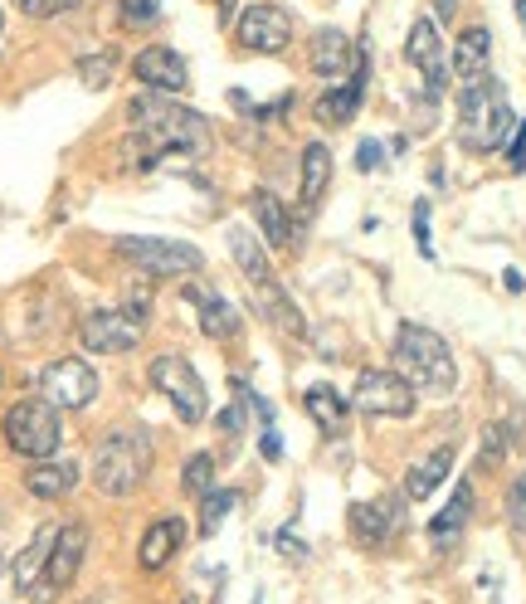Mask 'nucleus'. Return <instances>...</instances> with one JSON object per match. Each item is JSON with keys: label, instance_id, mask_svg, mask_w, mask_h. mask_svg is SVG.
Wrapping results in <instances>:
<instances>
[{"label": "nucleus", "instance_id": "7ed1b4c3", "mask_svg": "<svg viewBox=\"0 0 526 604\" xmlns=\"http://www.w3.org/2000/svg\"><path fill=\"white\" fill-rule=\"evenodd\" d=\"M395 366L400 376L410 380L414 390H429V395H453L458 385V366H453L449 341L419 322H400L395 332Z\"/></svg>", "mask_w": 526, "mask_h": 604}, {"label": "nucleus", "instance_id": "39448f33", "mask_svg": "<svg viewBox=\"0 0 526 604\" xmlns=\"http://www.w3.org/2000/svg\"><path fill=\"white\" fill-rule=\"evenodd\" d=\"M0 429H5V444L20 453V458H54L59 449V439H64V424H59V405H49L44 395H25V400H15L5 419H0Z\"/></svg>", "mask_w": 526, "mask_h": 604}, {"label": "nucleus", "instance_id": "79ce46f5", "mask_svg": "<svg viewBox=\"0 0 526 604\" xmlns=\"http://www.w3.org/2000/svg\"><path fill=\"white\" fill-rule=\"evenodd\" d=\"M380 161H385V147H380L376 137H366V142L356 147V171H376Z\"/></svg>", "mask_w": 526, "mask_h": 604}, {"label": "nucleus", "instance_id": "7c9ffc66", "mask_svg": "<svg viewBox=\"0 0 526 604\" xmlns=\"http://www.w3.org/2000/svg\"><path fill=\"white\" fill-rule=\"evenodd\" d=\"M181 488L195 492V497H205L215 488V453H190L181 463Z\"/></svg>", "mask_w": 526, "mask_h": 604}, {"label": "nucleus", "instance_id": "f03ea898", "mask_svg": "<svg viewBox=\"0 0 526 604\" xmlns=\"http://www.w3.org/2000/svg\"><path fill=\"white\" fill-rule=\"evenodd\" d=\"M517 132V113L507 103V88L497 78L458 88V142L468 151H502Z\"/></svg>", "mask_w": 526, "mask_h": 604}, {"label": "nucleus", "instance_id": "2eb2a0df", "mask_svg": "<svg viewBox=\"0 0 526 604\" xmlns=\"http://www.w3.org/2000/svg\"><path fill=\"white\" fill-rule=\"evenodd\" d=\"M366 74H371V59H366V49H361V59H356V69L341 78L337 88H327L322 98H317V122L322 127H346L351 117L361 113V98H366Z\"/></svg>", "mask_w": 526, "mask_h": 604}, {"label": "nucleus", "instance_id": "aec40b11", "mask_svg": "<svg viewBox=\"0 0 526 604\" xmlns=\"http://www.w3.org/2000/svg\"><path fill=\"white\" fill-rule=\"evenodd\" d=\"M78 463L74 458H39L35 468L25 473V492L30 497H44V502H59V497H69L78 488Z\"/></svg>", "mask_w": 526, "mask_h": 604}, {"label": "nucleus", "instance_id": "ddd939ff", "mask_svg": "<svg viewBox=\"0 0 526 604\" xmlns=\"http://www.w3.org/2000/svg\"><path fill=\"white\" fill-rule=\"evenodd\" d=\"M147 327H137L122 307H98L78 322V341L83 351H103V356H122V351H137Z\"/></svg>", "mask_w": 526, "mask_h": 604}, {"label": "nucleus", "instance_id": "4be33fe9", "mask_svg": "<svg viewBox=\"0 0 526 604\" xmlns=\"http://www.w3.org/2000/svg\"><path fill=\"white\" fill-rule=\"evenodd\" d=\"M54 541H59V527H54V522H44V527L30 536V546L10 561V580H15V590H20V595H30V590L39 585V575H44V566H49Z\"/></svg>", "mask_w": 526, "mask_h": 604}, {"label": "nucleus", "instance_id": "a19ab883", "mask_svg": "<svg viewBox=\"0 0 526 604\" xmlns=\"http://www.w3.org/2000/svg\"><path fill=\"white\" fill-rule=\"evenodd\" d=\"M507 166L512 171H526V117H517V132L507 142Z\"/></svg>", "mask_w": 526, "mask_h": 604}, {"label": "nucleus", "instance_id": "1a4fd4ad", "mask_svg": "<svg viewBox=\"0 0 526 604\" xmlns=\"http://www.w3.org/2000/svg\"><path fill=\"white\" fill-rule=\"evenodd\" d=\"M83 556H88V527H83V522L59 527V541H54V551H49V566H44V575H39V585L30 590V604H54L59 600V595L74 585Z\"/></svg>", "mask_w": 526, "mask_h": 604}, {"label": "nucleus", "instance_id": "c03bdc74", "mask_svg": "<svg viewBox=\"0 0 526 604\" xmlns=\"http://www.w3.org/2000/svg\"><path fill=\"white\" fill-rule=\"evenodd\" d=\"M259 449H263V458H283V439H278V429H273V424L259 434Z\"/></svg>", "mask_w": 526, "mask_h": 604}, {"label": "nucleus", "instance_id": "49530a36", "mask_svg": "<svg viewBox=\"0 0 526 604\" xmlns=\"http://www.w3.org/2000/svg\"><path fill=\"white\" fill-rule=\"evenodd\" d=\"M502 283H507V293H522V288H526V278L517 273V268H507V273H502Z\"/></svg>", "mask_w": 526, "mask_h": 604}, {"label": "nucleus", "instance_id": "f257e3e1", "mask_svg": "<svg viewBox=\"0 0 526 604\" xmlns=\"http://www.w3.org/2000/svg\"><path fill=\"white\" fill-rule=\"evenodd\" d=\"M127 117H132V132L151 137L161 156H205L210 151V122H205V113L171 103L166 93H137L127 103Z\"/></svg>", "mask_w": 526, "mask_h": 604}, {"label": "nucleus", "instance_id": "37998d69", "mask_svg": "<svg viewBox=\"0 0 526 604\" xmlns=\"http://www.w3.org/2000/svg\"><path fill=\"white\" fill-rule=\"evenodd\" d=\"M278 551L288 556V561H298V556H307V546H302V536L293 527H283L278 531Z\"/></svg>", "mask_w": 526, "mask_h": 604}, {"label": "nucleus", "instance_id": "412c9836", "mask_svg": "<svg viewBox=\"0 0 526 604\" xmlns=\"http://www.w3.org/2000/svg\"><path fill=\"white\" fill-rule=\"evenodd\" d=\"M249 215L259 220L263 229V244L268 249H298V229H293V220H288V210H283V200L273 195V190H254L249 195Z\"/></svg>", "mask_w": 526, "mask_h": 604}, {"label": "nucleus", "instance_id": "4468645a", "mask_svg": "<svg viewBox=\"0 0 526 604\" xmlns=\"http://www.w3.org/2000/svg\"><path fill=\"white\" fill-rule=\"evenodd\" d=\"M132 78L147 88V93H181L190 88V64L176 54V49H166V44H147V49H137V59H132Z\"/></svg>", "mask_w": 526, "mask_h": 604}, {"label": "nucleus", "instance_id": "f704fd0d", "mask_svg": "<svg viewBox=\"0 0 526 604\" xmlns=\"http://www.w3.org/2000/svg\"><path fill=\"white\" fill-rule=\"evenodd\" d=\"M410 229H414V249H419V259H434V239H429V200H414Z\"/></svg>", "mask_w": 526, "mask_h": 604}, {"label": "nucleus", "instance_id": "72a5a7b5", "mask_svg": "<svg viewBox=\"0 0 526 604\" xmlns=\"http://www.w3.org/2000/svg\"><path fill=\"white\" fill-rule=\"evenodd\" d=\"M117 15L127 30H147L161 20V0H117Z\"/></svg>", "mask_w": 526, "mask_h": 604}, {"label": "nucleus", "instance_id": "c9c22d12", "mask_svg": "<svg viewBox=\"0 0 526 604\" xmlns=\"http://www.w3.org/2000/svg\"><path fill=\"white\" fill-rule=\"evenodd\" d=\"M151 307H156V302H151V293L142 288V283H132V288L122 293V312H127L137 327H147V322H151Z\"/></svg>", "mask_w": 526, "mask_h": 604}, {"label": "nucleus", "instance_id": "c756f323", "mask_svg": "<svg viewBox=\"0 0 526 604\" xmlns=\"http://www.w3.org/2000/svg\"><path fill=\"white\" fill-rule=\"evenodd\" d=\"M234 507H239V492H234V488H225V492L210 488V492H205V502H200V536H215L220 522H225Z\"/></svg>", "mask_w": 526, "mask_h": 604}, {"label": "nucleus", "instance_id": "de8ad7c7", "mask_svg": "<svg viewBox=\"0 0 526 604\" xmlns=\"http://www.w3.org/2000/svg\"><path fill=\"white\" fill-rule=\"evenodd\" d=\"M220 5V25H229L234 20V10H239V0H215Z\"/></svg>", "mask_w": 526, "mask_h": 604}, {"label": "nucleus", "instance_id": "6ab92c4d", "mask_svg": "<svg viewBox=\"0 0 526 604\" xmlns=\"http://www.w3.org/2000/svg\"><path fill=\"white\" fill-rule=\"evenodd\" d=\"M186 546V522L181 517H161L142 531V546H137V566L142 570H161L171 566V556Z\"/></svg>", "mask_w": 526, "mask_h": 604}, {"label": "nucleus", "instance_id": "4c0bfd02", "mask_svg": "<svg viewBox=\"0 0 526 604\" xmlns=\"http://www.w3.org/2000/svg\"><path fill=\"white\" fill-rule=\"evenodd\" d=\"M78 0H15V10L20 15H30V20H54V15H64V10H74Z\"/></svg>", "mask_w": 526, "mask_h": 604}, {"label": "nucleus", "instance_id": "ea45409f", "mask_svg": "<svg viewBox=\"0 0 526 604\" xmlns=\"http://www.w3.org/2000/svg\"><path fill=\"white\" fill-rule=\"evenodd\" d=\"M507 522H512V527H526V468L517 473V483L507 492Z\"/></svg>", "mask_w": 526, "mask_h": 604}, {"label": "nucleus", "instance_id": "5701e85b", "mask_svg": "<svg viewBox=\"0 0 526 604\" xmlns=\"http://www.w3.org/2000/svg\"><path fill=\"white\" fill-rule=\"evenodd\" d=\"M249 288H254V312H259L263 322H273L288 337H307V317L293 307V298L278 283H249Z\"/></svg>", "mask_w": 526, "mask_h": 604}, {"label": "nucleus", "instance_id": "9d476101", "mask_svg": "<svg viewBox=\"0 0 526 604\" xmlns=\"http://www.w3.org/2000/svg\"><path fill=\"white\" fill-rule=\"evenodd\" d=\"M39 390L59 410H88L98 400V376H93V366L83 356H59V361H49L39 371Z\"/></svg>", "mask_w": 526, "mask_h": 604}, {"label": "nucleus", "instance_id": "423d86ee", "mask_svg": "<svg viewBox=\"0 0 526 604\" xmlns=\"http://www.w3.org/2000/svg\"><path fill=\"white\" fill-rule=\"evenodd\" d=\"M117 259L147 273V278H186V273H200L205 268V254L195 244H181V239H142V234H122L113 244Z\"/></svg>", "mask_w": 526, "mask_h": 604}, {"label": "nucleus", "instance_id": "c85d7f7f", "mask_svg": "<svg viewBox=\"0 0 526 604\" xmlns=\"http://www.w3.org/2000/svg\"><path fill=\"white\" fill-rule=\"evenodd\" d=\"M200 332H205L210 341L234 337V332H239V312H234V302L220 298V293L200 302Z\"/></svg>", "mask_w": 526, "mask_h": 604}, {"label": "nucleus", "instance_id": "58836bf2", "mask_svg": "<svg viewBox=\"0 0 526 604\" xmlns=\"http://www.w3.org/2000/svg\"><path fill=\"white\" fill-rule=\"evenodd\" d=\"M215 429H220V434H225L229 444H234V439H239V429H244V400H239V395H234V405H225V410H220V415H215Z\"/></svg>", "mask_w": 526, "mask_h": 604}, {"label": "nucleus", "instance_id": "dca6fc26", "mask_svg": "<svg viewBox=\"0 0 526 604\" xmlns=\"http://www.w3.org/2000/svg\"><path fill=\"white\" fill-rule=\"evenodd\" d=\"M356 59H361V49L346 30H317L312 44H307V64L322 78H346L356 69Z\"/></svg>", "mask_w": 526, "mask_h": 604}, {"label": "nucleus", "instance_id": "f3484780", "mask_svg": "<svg viewBox=\"0 0 526 604\" xmlns=\"http://www.w3.org/2000/svg\"><path fill=\"white\" fill-rule=\"evenodd\" d=\"M405 527V512L395 507V502H351V536L361 541V546H385L395 531Z\"/></svg>", "mask_w": 526, "mask_h": 604}, {"label": "nucleus", "instance_id": "3c124183", "mask_svg": "<svg viewBox=\"0 0 526 604\" xmlns=\"http://www.w3.org/2000/svg\"><path fill=\"white\" fill-rule=\"evenodd\" d=\"M186 604H190V600H186Z\"/></svg>", "mask_w": 526, "mask_h": 604}, {"label": "nucleus", "instance_id": "f8f14e48", "mask_svg": "<svg viewBox=\"0 0 526 604\" xmlns=\"http://www.w3.org/2000/svg\"><path fill=\"white\" fill-rule=\"evenodd\" d=\"M405 59L424 74V93H429V98H444V93H449V54H444V35H439V20H434V15H419L410 25Z\"/></svg>", "mask_w": 526, "mask_h": 604}, {"label": "nucleus", "instance_id": "e433bc0d", "mask_svg": "<svg viewBox=\"0 0 526 604\" xmlns=\"http://www.w3.org/2000/svg\"><path fill=\"white\" fill-rule=\"evenodd\" d=\"M507 444H512V429H507V424H488V429H483V468L502 463Z\"/></svg>", "mask_w": 526, "mask_h": 604}, {"label": "nucleus", "instance_id": "a211bd4d", "mask_svg": "<svg viewBox=\"0 0 526 604\" xmlns=\"http://www.w3.org/2000/svg\"><path fill=\"white\" fill-rule=\"evenodd\" d=\"M492 59V35L483 25H473V30H463L458 44H453V78H458V88H468V83H483L492 74L488 69Z\"/></svg>", "mask_w": 526, "mask_h": 604}, {"label": "nucleus", "instance_id": "a878e982", "mask_svg": "<svg viewBox=\"0 0 526 604\" xmlns=\"http://www.w3.org/2000/svg\"><path fill=\"white\" fill-rule=\"evenodd\" d=\"M453 458H458V449H453V444H444V449H434L429 458H419V463H414L410 473H405V497H410V502H424L429 492H434L439 483H444V478H449Z\"/></svg>", "mask_w": 526, "mask_h": 604}, {"label": "nucleus", "instance_id": "6e6552de", "mask_svg": "<svg viewBox=\"0 0 526 604\" xmlns=\"http://www.w3.org/2000/svg\"><path fill=\"white\" fill-rule=\"evenodd\" d=\"M414 400H419V390L400 371H361L356 390H351V405L371 419H405L414 415Z\"/></svg>", "mask_w": 526, "mask_h": 604}, {"label": "nucleus", "instance_id": "09e8293b", "mask_svg": "<svg viewBox=\"0 0 526 604\" xmlns=\"http://www.w3.org/2000/svg\"><path fill=\"white\" fill-rule=\"evenodd\" d=\"M517 20H522V25H526V0H517Z\"/></svg>", "mask_w": 526, "mask_h": 604}, {"label": "nucleus", "instance_id": "8fccbe9b", "mask_svg": "<svg viewBox=\"0 0 526 604\" xmlns=\"http://www.w3.org/2000/svg\"><path fill=\"white\" fill-rule=\"evenodd\" d=\"M0 39H5V15H0Z\"/></svg>", "mask_w": 526, "mask_h": 604}, {"label": "nucleus", "instance_id": "9b49d317", "mask_svg": "<svg viewBox=\"0 0 526 604\" xmlns=\"http://www.w3.org/2000/svg\"><path fill=\"white\" fill-rule=\"evenodd\" d=\"M234 39H239L244 54H283L288 39H293V15L283 5H273V0H259V5H249L239 15Z\"/></svg>", "mask_w": 526, "mask_h": 604}, {"label": "nucleus", "instance_id": "0eeeda50", "mask_svg": "<svg viewBox=\"0 0 526 604\" xmlns=\"http://www.w3.org/2000/svg\"><path fill=\"white\" fill-rule=\"evenodd\" d=\"M151 385L171 400V410L186 419V424H200L205 419V380H200V371L190 366L181 351H161L156 361H151Z\"/></svg>", "mask_w": 526, "mask_h": 604}, {"label": "nucleus", "instance_id": "473e14b6", "mask_svg": "<svg viewBox=\"0 0 526 604\" xmlns=\"http://www.w3.org/2000/svg\"><path fill=\"white\" fill-rule=\"evenodd\" d=\"M113 74H117V59L113 54H83L78 59V78H83V88H108L113 83Z\"/></svg>", "mask_w": 526, "mask_h": 604}, {"label": "nucleus", "instance_id": "393cba45", "mask_svg": "<svg viewBox=\"0 0 526 604\" xmlns=\"http://www.w3.org/2000/svg\"><path fill=\"white\" fill-rule=\"evenodd\" d=\"M302 410L312 415V424H317L322 434H332V439L346 429V415H351V405L341 400L337 385H312V390L302 395Z\"/></svg>", "mask_w": 526, "mask_h": 604}, {"label": "nucleus", "instance_id": "a18cd8bd", "mask_svg": "<svg viewBox=\"0 0 526 604\" xmlns=\"http://www.w3.org/2000/svg\"><path fill=\"white\" fill-rule=\"evenodd\" d=\"M453 15H458V0H434V20L439 25H449Z\"/></svg>", "mask_w": 526, "mask_h": 604}, {"label": "nucleus", "instance_id": "20e7f679", "mask_svg": "<svg viewBox=\"0 0 526 604\" xmlns=\"http://www.w3.org/2000/svg\"><path fill=\"white\" fill-rule=\"evenodd\" d=\"M151 478V439L142 429H113L93 449V483L108 497H127Z\"/></svg>", "mask_w": 526, "mask_h": 604}, {"label": "nucleus", "instance_id": "b1692460", "mask_svg": "<svg viewBox=\"0 0 526 604\" xmlns=\"http://www.w3.org/2000/svg\"><path fill=\"white\" fill-rule=\"evenodd\" d=\"M298 186H302V205L317 210L322 195H327V186H332V151H327V142H307V147H302Z\"/></svg>", "mask_w": 526, "mask_h": 604}, {"label": "nucleus", "instance_id": "cd10ccee", "mask_svg": "<svg viewBox=\"0 0 526 604\" xmlns=\"http://www.w3.org/2000/svg\"><path fill=\"white\" fill-rule=\"evenodd\" d=\"M229 254H234V264L239 273L249 278V283H273V268H268V254H263V239L254 229L234 225L229 229Z\"/></svg>", "mask_w": 526, "mask_h": 604}, {"label": "nucleus", "instance_id": "bb28decb", "mask_svg": "<svg viewBox=\"0 0 526 604\" xmlns=\"http://www.w3.org/2000/svg\"><path fill=\"white\" fill-rule=\"evenodd\" d=\"M468 517H473V483H458L449 497V507L429 522V541H434V546H453V541L463 536V527H468Z\"/></svg>", "mask_w": 526, "mask_h": 604}, {"label": "nucleus", "instance_id": "2f4dec72", "mask_svg": "<svg viewBox=\"0 0 526 604\" xmlns=\"http://www.w3.org/2000/svg\"><path fill=\"white\" fill-rule=\"evenodd\" d=\"M156 161H161V151H156L151 137L132 132V137L122 142V171H156Z\"/></svg>", "mask_w": 526, "mask_h": 604}]
</instances>
